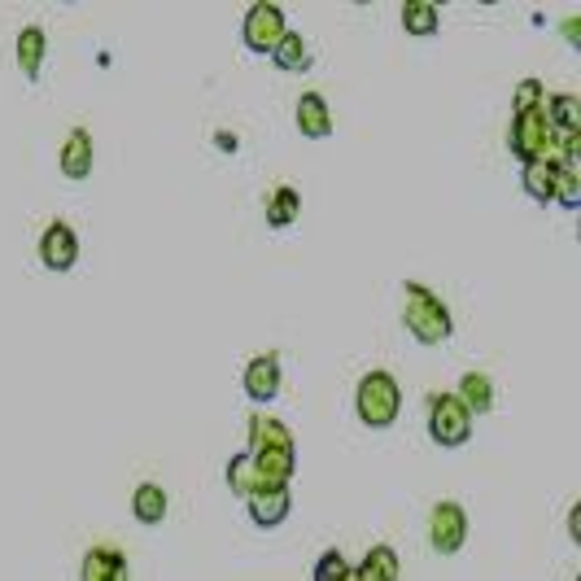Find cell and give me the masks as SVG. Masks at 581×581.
I'll use <instances>...</instances> for the list:
<instances>
[{
  "instance_id": "24",
  "label": "cell",
  "mask_w": 581,
  "mask_h": 581,
  "mask_svg": "<svg viewBox=\"0 0 581 581\" xmlns=\"http://www.w3.org/2000/svg\"><path fill=\"white\" fill-rule=\"evenodd\" d=\"M227 490H232L236 498H249V494L258 490V481H254V463H249V455H232V463H227Z\"/></svg>"
},
{
  "instance_id": "17",
  "label": "cell",
  "mask_w": 581,
  "mask_h": 581,
  "mask_svg": "<svg viewBox=\"0 0 581 581\" xmlns=\"http://www.w3.org/2000/svg\"><path fill=\"white\" fill-rule=\"evenodd\" d=\"M166 507H171V498H166V490L158 485V481H140L136 485V494H132V516L140 520V524H162L166 520Z\"/></svg>"
},
{
  "instance_id": "13",
  "label": "cell",
  "mask_w": 581,
  "mask_h": 581,
  "mask_svg": "<svg viewBox=\"0 0 581 581\" xmlns=\"http://www.w3.org/2000/svg\"><path fill=\"white\" fill-rule=\"evenodd\" d=\"M45 53H49V36H45V27H36V23L23 27L18 40H14V58H18V71H23L27 84L40 79V71H45Z\"/></svg>"
},
{
  "instance_id": "21",
  "label": "cell",
  "mask_w": 581,
  "mask_h": 581,
  "mask_svg": "<svg viewBox=\"0 0 581 581\" xmlns=\"http://www.w3.org/2000/svg\"><path fill=\"white\" fill-rule=\"evenodd\" d=\"M271 62H275L280 71H288V75H294V71H307V66H311V45H307L298 32H284L280 45L271 49Z\"/></svg>"
},
{
  "instance_id": "28",
  "label": "cell",
  "mask_w": 581,
  "mask_h": 581,
  "mask_svg": "<svg viewBox=\"0 0 581 581\" xmlns=\"http://www.w3.org/2000/svg\"><path fill=\"white\" fill-rule=\"evenodd\" d=\"M568 537L581 546V503H572V507H568Z\"/></svg>"
},
{
  "instance_id": "2",
  "label": "cell",
  "mask_w": 581,
  "mask_h": 581,
  "mask_svg": "<svg viewBox=\"0 0 581 581\" xmlns=\"http://www.w3.org/2000/svg\"><path fill=\"white\" fill-rule=\"evenodd\" d=\"M403 411V385L394 372L385 368H372L363 372L359 390H355V416L368 424V429H390Z\"/></svg>"
},
{
  "instance_id": "15",
  "label": "cell",
  "mask_w": 581,
  "mask_h": 581,
  "mask_svg": "<svg viewBox=\"0 0 581 581\" xmlns=\"http://www.w3.org/2000/svg\"><path fill=\"white\" fill-rule=\"evenodd\" d=\"M455 398H459V407H463L472 420H477V416H490V411H494V381H490L485 372H463Z\"/></svg>"
},
{
  "instance_id": "7",
  "label": "cell",
  "mask_w": 581,
  "mask_h": 581,
  "mask_svg": "<svg viewBox=\"0 0 581 581\" xmlns=\"http://www.w3.org/2000/svg\"><path fill=\"white\" fill-rule=\"evenodd\" d=\"M40 262L49 271H71L79 262V232L66 223V219H53L45 232H40Z\"/></svg>"
},
{
  "instance_id": "3",
  "label": "cell",
  "mask_w": 581,
  "mask_h": 581,
  "mask_svg": "<svg viewBox=\"0 0 581 581\" xmlns=\"http://www.w3.org/2000/svg\"><path fill=\"white\" fill-rule=\"evenodd\" d=\"M424 424H429V437L442 446V450H455L472 437V416L459 407L455 394H429L424 403Z\"/></svg>"
},
{
  "instance_id": "8",
  "label": "cell",
  "mask_w": 581,
  "mask_h": 581,
  "mask_svg": "<svg viewBox=\"0 0 581 581\" xmlns=\"http://www.w3.org/2000/svg\"><path fill=\"white\" fill-rule=\"evenodd\" d=\"M240 385H245V394H249L258 407L275 403V398H280V385H284V376H280V355H275V350H267V355H254V359L245 363V376H240Z\"/></svg>"
},
{
  "instance_id": "20",
  "label": "cell",
  "mask_w": 581,
  "mask_h": 581,
  "mask_svg": "<svg viewBox=\"0 0 581 581\" xmlns=\"http://www.w3.org/2000/svg\"><path fill=\"white\" fill-rule=\"evenodd\" d=\"M298 214H302V193L298 188L280 184L267 197V227H288V223H298Z\"/></svg>"
},
{
  "instance_id": "12",
  "label": "cell",
  "mask_w": 581,
  "mask_h": 581,
  "mask_svg": "<svg viewBox=\"0 0 581 581\" xmlns=\"http://www.w3.org/2000/svg\"><path fill=\"white\" fill-rule=\"evenodd\" d=\"M288 507H294V498H288V485L284 490H254L249 498H245V511H249V520L258 524V529H280L284 520H288Z\"/></svg>"
},
{
  "instance_id": "18",
  "label": "cell",
  "mask_w": 581,
  "mask_h": 581,
  "mask_svg": "<svg viewBox=\"0 0 581 581\" xmlns=\"http://www.w3.org/2000/svg\"><path fill=\"white\" fill-rule=\"evenodd\" d=\"M403 32L416 40H433L442 32V10L433 0H407L403 5Z\"/></svg>"
},
{
  "instance_id": "19",
  "label": "cell",
  "mask_w": 581,
  "mask_h": 581,
  "mask_svg": "<svg viewBox=\"0 0 581 581\" xmlns=\"http://www.w3.org/2000/svg\"><path fill=\"white\" fill-rule=\"evenodd\" d=\"M542 114L551 123V132H581V101L572 92H555L542 101Z\"/></svg>"
},
{
  "instance_id": "16",
  "label": "cell",
  "mask_w": 581,
  "mask_h": 581,
  "mask_svg": "<svg viewBox=\"0 0 581 581\" xmlns=\"http://www.w3.org/2000/svg\"><path fill=\"white\" fill-rule=\"evenodd\" d=\"M398 551L390 542H376L359 568H350V581H398Z\"/></svg>"
},
{
  "instance_id": "9",
  "label": "cell",
  "mask_w": 581,
  "mask_h": 581,
  "mask_svg": "<svg viewBox=\"0 0 581 581\" xmlns=\"http://www.w3.org/2000/svg\"><path fill=\"white\" fill-rule=\"evenodd\" d=\"M58 166L66 180H88L92 166H97V145H92V132L88 127H71L66 140H62V153H58Z\"/></svg>"
},
{
  "instance_id": "10",
  "label": "cell",
  "mask_w": 581,
  "mask_h": 581,
  "mask_svg": "<svg viewBox=\"0 0 581 581\" xmlns=\"http://www.w3.org/2000/svg\"><path fill=\"white\" fill-rule=\"evenodd\" d=\"M294 123L307 140H329L333 136V106L324 92H302L294 106Z\"/></svg>"
},
{
  "instance_id": "5",
  "label": "cell",
  "mask_w": 581,
  "mask_h": 581,
  "mask_svg": "<svg viewBox=\"0 0 581 581\" xmlns=\"http://www.w3.org/2000/svg\"><path fill=\"white\" fill-rule=\"evenodd\" d=\"M463 542H468V511L459 503H450V498L437 503L429 511V546L437 555H455Z\"/></svg>"
},
{
  "instance_id": "27",
  "label": "cell",
  "mask_w": 581,
  "mask_h": 581,
  "mask_svg": "<svg viewBox=\"0 0 581 581\" xmlns=\"http://www.w3.org/2000/svg\"><path fill=\"white\" fill-rule=\"evenodd\" d=\"M214 145H219L223 153H236V149H240V140H236V132H227V127H219V132H214Z\"/></svg>"
},
{
  "instance_id": "22",
  "label": "cell",
  "mask_w": 581,
  "mask_h": 581,
  "mask_svg": "<svg viewBox=\"0 0 581 581\" xmlns=\"http://www.w3.org/2000/svg\"><path fill=\"white\" fill-rule=\"evenodd\" d=\"M520 184H524V193L533 197V201H551V193H555V166H546V162H520Z\"/></svg>"
},
{
  "instance_id": "23",
  "label": "cell",
  "mask_w": 581,
  "mask_h": 581,
  "mask_svg": "<svg viewBox=\"0 0 581 581\" xmlns=\"http://www.w3.org/2000/svg\"><path fill=\"white\" fill-rule=\"evenodd\" d=\"M551 201H559L564 210H577L581 206V171H577V162L555 166V193H551Z\"/></svg>"
},
{
  "instance_id": "6",
  "label": "cell",
  "mask_w": 581,
  "mask_h": 581,
  "mask_svg": "<svg viewBox=\"0 0 581 581\" xmlns=\"http://www.w3.org/2000/svg\"><path fill=\"white\" fill-rule=\"evenodd\" d=\"M546 140H551V123H546L542 110H533V114H511L507 149H511L520 162H537L542 149H546Z\"/></svg>"
},
{
  "instance_id": "26",
  "label": "cell",
  "mask_w": 581,
  "mask_h": 581,
  "mask_svg": "<svg viewBox=\"0 0 581 581\" xmlns=\"http://www.w3.org/2000/svg\"><path fill=\"white\" fill-rule=\"evenodd\" d=\"M542 101H546V88L537 79H520L516 84V97H511L516 114H533V110H542Z\"/></svg>"
},
{
  "instance_id": "25",
  "label": "cell",
  "mask_w": 581,
  "mask_h": 581,
  "mask_svg": "<svg viewBox=\"0 0 581 581\" xmlns=\"http://www.w3.org/2000/svg\"><path fill=\"white\" fill-rule=\"evenodd\" d=\"M316 581H350V559H346L337 546H329V551L316 559Z\"/></svg>"
},
{
  "instance_id": "14",
  "label": "cell",
  "mask_w": 581,
  "mask_h": 581,
  "mask_svg": "<svg viewBox=\"0 0 581 581\" xmlns=\"http://www.w3.org/2000/svg\"><path fill=\"white\" fill-rule=\"evenodd\" d=\"M258 450H298V446H294V433H288L280 420L249 416V446H245V455H258Z\"/></svg>"
},
{
  "instance_id": "11",
  "label": "cell",
  "mask_w": 581,
  "mask_h": 581,
  "mask_svg": "<svg viewBox=\"0 0 581 581\" xmlns=\"http://www.w3.org/2000/svg\"><path fill=\"white\" fill-rule=\"evenodd\" d=\"M132 564L119 546H88L79 564V581H127Z\"/></svg>"
},
{
  "instance_id": "1",
  "label": "cell",
  "mask_w": 581,
  "mask_h": 581,
  "mask_svg": "<svg viewBox=\"0 0 581 581\" xmlns=\"http://www.w3.org/2000/svg\"><path fill=\"white\" fill-rule=\"evenodd\" d=\"M403 324H407V333H411L420 346H442V342H450V333H455L450 307L433 294V288H424L420 280H407V284H403Z\"/></svg>"
},
{
  "instance_id": "4",
  "label": "cell",
  "mask_w": 581,
  "mask_h": 581,
  "mask_svg": "<svg viewBox=\"0 0 581 581\" xmlns=\"http://www.w3.org/2000/svg\"><path fill=\"white\" fill-rule=\"evenodd\" d=\"M288 32L284 23V10L271 5V0H258V5L245 10V23H240V36H245V49L249 53H271L280 45V36Z\"/></svg>"
}]
</instances>
